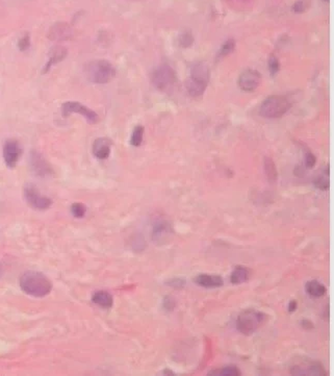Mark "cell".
I'll return each mask as SVG.
<instances>
[{"mask_svg":"<svg viewBox=\"0 0 334 376\" xmlns=\"http://www.w3.org/2000/svg\"><path fill=\"white\" fill-rule=\"evenodd\" d=\"M21 290L34 297H45L52 290V283L43 273L28 271L20 278Z\"/></svg>","mask_w":334,"mask_h":376,"instance_id":"6da1fadb","label":"cell"},{"mask_svg":"<svg viewBox=\"0 0 334 376\" xmlns=\"http://www.w3.org/2000/svg\"><path fill=\"white\" fill-rule=\"evenodd\" d=\"M210 78L209 67L205 62L199 61L192 65L190 77L186 80V91L192 97H199L207 89Z\"/></svg>","mask_w":334,"mask_h":376,"instance_id":"7a4b0ae2","label":"cell"},{"mask_svg":"<svg viewBox=\"0 0 334 376\" xmlns=\"http://www.w3.org/2000/svg\"><path fill=\"white\" fill-rule=\"evenodd\" d=\"M85 74L89 82L96 85H105L116 76V69L109 61L95 60L85 66Z\"/></svg>","mask_w":334,"mask_h":376,"instance_id":"3957f363","label":"cell"},{"mask_svg":"<svg viewBox=\"0 0 334 376\" xmlns=\"http://www.w3.org/2000/svg\"><path fill=\"white\" fill-rule=\"evenodd\" d=\"M291 107V102L282 95H272L265 98L260 107L259 114L263 118L278 119L284 116Z\"/></svg>","mask_w":334,"mask_h":376,"instance_id":"277c9868","label":"cell"},{"mask_svg":"<svg viewBox=\"0 0 334 376\" xmlns=\"http://www.w3.org/2000/svg\"><path fill=\"white\" fill-rule=\"evenodd\" d=\"M265 318L266 316L262 312L256 311L254 308H248L238 315L235 322L236 329L240 333L250 335L258 329Z\"/></svg>","mask_w":334,"mask_h":376,"instance_id":"5b68a950","label":"cell"},{"mask_svg":"<svg viewBox=\"0 0 334 376\" xmlns=\"http://www.w3.org/2000/svg\"><path fill=\"white\" fill-rule=\"evenodd\" d=\"M151 83L160 92H169L176 83V73L168 64L157 66L151 73Z\"/></svg>","mask_w":334,"mask_h":376,"instance_id":"8992f818","label":"cell"},{"mask_svg":"<svg viewBox=\"0 0 334 376\" xmlns=\"http://www.w3.org/2000/svg\"><path fill=\"white\" fill-rule=\"evenodd\" d=\"M62 116L64 118H68L72 114H78L85 117V119L88 121L90 124H96L99 122V116L98 114L89 109L88 106L82 104L78 101H66L62 104L61 107Z\"/></svg>","mask_w":334,"mask_h":376,"instance_id":"52a82bcc","label":"cell"},{"mask_svg":"<svg viewBox=\"0 0 334 376\" xmlns=\"http://www.w3.org/2000/svg\"><path fill=\"white\" fill-rule=\"evenodd\" d=\"M29 166L30 170L34 175L37 177H49L55 174L53 168L48 163V160L45 158V156L37 150H32L29 156Z\"/></svg>","mask_w":334,"mask_h":376,"instance_id":"ba28073f","label":"cell"},{"mask_svg":"<svg viewBox=\"0 0 334 376\" xmlns=\"http://www.w3.org/2000/svg\"><path fill=\"white\" fill-rule=\"evenodd\" d=\"M23 193L26 203L35 210L45 211L52 206V200L49 197L43 196L40 193L38 187L33 183H26L24 185Z\"/></svg>","mask_w":334,"mask_h":376,"instance_id":"9c48e42d","label":"cell"},{"mask_svg":"<svg viewBox=\"0 0 334 376\" xmlns=\"http://www.w3.org/2000/svg\"><path fill=\"white\" fill-rule=\"evenodd\" d=\"M260 79L261 74L257 70L246 69L239 74L237 79V85L242 91L250 93L255 91L258 88Z\"/></svg>","mask_w":334,"mask_h":376,"instance_id":"30bf717a","label":"cell"},{"mask_svg":"<svg viewBox=\"0 0 334 376\" xmlns=\"http://www.w3.org/2000/svg\"><path fill=\"white\" fill-rule=\"evenodd\" d=\"M173 235H174V230L169 221L159 220L153 224L151 239L155 244L160 245L167 243Z\"/></svg>","mask_w":334,"mask_h":376,"instance_id":"8fae6325","label":"cell"},{"mask_svg":"<svg viewBox=\"0 0 334 376\" xmlns=\"http://www.w3.org/2000/svg\"><path fill=\"white\" fill-rule=\"evenodd\" d=\"M22 154V148L18 141L8 140L4 145V159L8 168H15Z\"/></svg>","mask_w":334,"mask_h":376,"instance_id":"7c38bea8","label":"cell"},{"mask_svg":"<svg viewBox=\"0 0 334 376\" xmlns=\"http://www.w3.org/2000/svg\"><path fill=\"white\" fill-rule=\"evenodd\" d=\"M48 39L55 42L69 41L73 37V31L69 24L65 22H57L49 29Z\"/></svg>","mask_w":334,"mask_h":376,"instance_id":"4fadbf2b","label":"cell"},{"mask_svg":"<svg viewBox=\"0 0 334 376\" xmlns=\"http://www.w3.org/2000/svg\"><path fill=\"white\" fill-rule=\"evenodd\" d=\"M289 372L292 375H318V376H323V375L327 374L324 366L320 364L319 361H316V360L309 361L308 365H306L305 367H302V366H299V365L292 366L290 368Z\"/></svg>","mask_w":334,"mask_h":376,"instance_id":"5bb4252c","label":"cell"},{"mask_svg":"<svg viewBox=\"0 0 334 376\" xmlns=\"http://www.w3.org/2000/svg\"><path fill=\"white\" fill-rule=\"evenodd\" d=\"M67 56H68V50H67L64 46H60V45L53 46L49 50V57L43 68V73L49 72L53 66L63 62L67 58Z\"/></svg>","mask_w":334,"mask_h":376,"instance_id":"9a60e30c","label":"cell"},{"mask_svg":"<svg viewBox=\"0 0 334 376\" xmlns=\"http://www.w3.org/2000/svg\"><path fill=\"white\" fill-rule=\"evenodd\" d=\"M113 142L109 138H98L94 141L92 146V152L97 159H106L111 154Z\"/></svg>","mask_w":334,"mask_h":376,"instance_id":"2e32d148","label":"cell"},{"mask_svg":"<svg viewBox=\"0 0 334 376\" xmlns=\"http://www.w3.org/2000/svg\"><path fill=\"white\" fill-rule=\"evenodd\" d=\"M194 281L196 285L207 288V289H215V288H220L224 285V279L220 275H215V274H206V273H200L198 274Z\"/></svg>","mask_w":334,"mask_h":376,"instance_id":"e0dca14e","label":"cell"},{"mask_svg":"<svg viewBox=\"0 0 334 376\" xmlns=\"http://www.w3.org/2000/svg\"><path fill=\"white\" fill-rule=\"evenodd\" d=\"M92 302L103 308H111L114 304L112 294L106 291H97L92 296Z\"/></svg>","mask_w":334,"mask_h":376,"instance_id":"ac0fdd59","label":"cell"},{"mask_svg":"<svg viewBox=\"0 0 334 376\" xmlns=\"http://www.w3.org/2000/svg\"><path fill=\"white\" fill-rule=\"evenodd\" d=\"M305 291L307 294L310 295L311 297L319 298V297H323L326 294L327 288L317 280H310L308 281V283H306Z\"/></svg>","mask_w":334,"mask_h":376,"instance_id":"d6986e66","label":"cell"},{"mask_svg":"<svg viewBox=\"0 0 334 376\" xmlns=\"http://www.w3.org/2000/svg\"><path fill=\"white\" fill-rule=\"evenodd\" d=\"M249 278H250V272L244 266H236L230 275V281L233 285L244 284Z\"/></svg>","mask_w":334,"mask_h":376,"instance_id":"ffe728a7","label":"cell"},{"mask_svg":"<svg viewBox=\"0 0 334 376\" xmlns=\"http://www.w3.org/2000/svg\"><path fill=\"white\" fill-rule=\"evenodd\" d=\"M263 169L268 181L270 183H275L278 179V171L274 160L271 157L265 156L263 158Z\"/></svg>","mask_w":334,"mask_h":376,"instance_id":"44dd1931","label":"cell"},{"mask_svg":"<svg viewBox=\"0 0 334 376\" xmlns=\"http://www.w3.org/2000/svg\"><path fill=\"white\" fill-rule=\"evenodd\" d=\"M329 165L326 166V171L324 170V173L322 175H319L314 178L313 184L319 191H327L330 186V181H329Z\"/></svg>","mask_w":334,"mask_h":376,"instance_id":"7402d4cb","label":"cell"},{"mask_svg":"<svg viewBox=\"0 0 334 376\" xmlns=\"http://www.w3.org/2000/svg\"><path fill=\"white\" fill-rule=\"evenodd\" d=\"M208 375H220V376H238L240 375L239 369L234 365L225 366L220 370H212L208 372Z\"/></svg>","mask_w":334,"mask_h":376,"instance_id":"603a6c76","label":"cell"},{"mask_svg":"<svg viewBox=\"0 0 334 376\" xmlns=\"http://www.w3.org/2000/svg\"><path fill=\"white\" fill-rule=\"evenodd\" d=\"M144 126L142 125H137L133 127V130L131 132L130 136V144L135 147L141 146L143 142V137H144Z\"/></svg>","mask_w":334,"mask_h":376,"instance_id":"cb8c5ba5","label":"cell"},{"mask_svg":"<svg viewBox=\"0 0 334 376\" xmlns=\"http://www.w3.org/2000/svg\"><path fill=\"white\" fill-rule=\"evenodd\" d=\"M235 49V41L233 39H229L227 40L226 42L223 43V45L221 46L219 52H218V59H223L225 57H227L228 55H230L231 52H233Z\"/></svg>","mask_w":334,"mask_h":376,"instance_id":"d4e9b609","label":"cell"},{"mask_svg":"<svg viewBox=\"0 0 334 376\" xmlns=\"http://www.w3.org/2000/svg\"><path fill=\"white\" fill-rule=\"evenodd\" d=\"M194 43V37L192 35V33L185 31L183 33H181L178 37V44L180 47L182 48H189L193 45Z\"/></svg>","mask_w":334,"mask_h":376,"instance_id":"484cf974","label":"cell"},{"mask_svg":"<svg viewBox=\"0 0 334 376\" xmlns=\"http://www.w3.org/2000/svg\"><path fill=\"white\" fill-rule=\"evenodd\" d=\"M70 211H71V214L72 216L77 218V219H80V218H84L86 216L87 214V208L85 205L83 204H79V203H75L71 206L70 208Z\"/></svg>","mask_w":334,"mask_h":376,"instance_id":"4316f807","label":"cell"},{"mask_svg":"<svg viewBox=\"0 0 334 376\" xmlns=\"http://www.w3.org/2000/svg\"><path fill=\"white\" fill-rule=\"evenodd\" d=\"M175 307H176V301L172 296H170V295H167V296L163 298L162 308L166 313L173 312L175 310Z\"/></svg>","mask_w":334,"mask_h":376,"instance_id":"83f0119b","label":"cell"},{"mask_svg":"<svg viewBox=\"0 0 334 376\" xmlns=\"http://www.w3.org/2000/svg\"><path fill=\"white\" fill-rule=\"evenodd\" d=\"M166 285L171 287L172 289H175V290H181L185 287L186 285V280L184 278H181V277H174V278H171L169 280L166 281Z\"/></svg>","mask_w":334,"mask_h":376,"instance_id":"f1b7e54d","label":"cell"},{"mask_svg":"<svg viewBox=\"0 0 334 376\" xmlns=\"http://www.w3.org/2000/svg\"><path fill=\"white\" fill-rule=\"evenodd\" d=\"M268 66H269V71H270L271 76H275L280 69V63L278 59L275 56H271L268 61Z\"/></svg>","mask_w":334,"mask_h":376,"instance_id":"f546056e","label":"cell"},{"mask_svg":"<svg viewBox=\"0 0 334 376\" xmlns=\"http://www.w3.org/2000/svg\"><path fill=\"white\" fill-rule=\"evenodd\" d=\"M31 47V36L29 34L23 35L18 41V48L20 51H26Z\"/></svg>","mask_w":334,"mask_h":376,"instance_id":"4dcf8cb0","label":"cell"},{"mask_svg":"<svg viewBox=\"0 0 334 376\" xmlns=\"http://www.w3.org/2000/svg\"><path fill=\"white\" fill-rule=\"evenodd\" d=\"M304 164L307 169H312L316 164V157L311 151H306L304 155Z\"/></svg>","mask_w":334,"mask_h":376,"instance_id":"1f68e13d","label":"cell"},{"mask_svg":"<svg viewBox=\"0 0 334 376\" xmlns=\"http://www.w3.org/2000/svg\"><path fill=\"white\" fill-rule=\"evenodd\" d=\"M292 11L297 13V14H300V13H303L306 10V4L303 0H299V2H296L292 6Z\"/></svg>","mask_w":334,"mask_h":376,"instance_id":"d6a6232c","label":"cell"},{"mask_svg":"<svg viewBox=\"0 0 334 376\" xmlns=\"http://www.w3.org/2000/svg\"><path fill=\"white\" fill-rule=\"evenodd\" d=\"M301 326H302L304 329H307V330H311V329H313V327H314V325H313L312 322H311L310 320H308V319H303V320L301 321Z\"/></svg>","mask_w":334,"mask_h":376,"instance_id":"836d02e7","label":"cell"},{"mask_svg":"<svg viewBox=\"0 0 334 376\" xmlns=\"http://www.w3.org/2000/svg\"><path fill=\"white\" fill-rule=\"evenodd\" d=\"M297 308H298V302L295 299H292L288 302V305H287L288 313H293L297 310Z\"/></svg>","mask_w":334,"mask_h":376,"instance_id":"e575fe53","label":"cell"},{"mask_svg":"<svg viewBox=\"0 0 334 376\" xmlns=\"http://www.w3.org/2000/svg\"><path fill=\"white\" fill-rule=\"evenodd\" d=\"M295 174H296V175L297 176H302L303 175V174H304V169H303V167H299V166H297L296 168H295Z\"/></svg>","mask_w":334,"mask_h":376,"instance_id":"d590c367","label":"cell"},{"mask_svg":"<svg viewBox=\"0 0 334 376\" xmlns=\"http://www.w3.org/2000/svg\"><path fill=\"white\" fill-rule=\"evenodd\" d=\"M162 374H163V375H170V376H174V375H176L175 372H173V371L170 370V369H165V370H163V371H162Z\"/></svg>","mask_w":334,"mask_h":376,"instance_id":"8d00e7d4","label":"cell"},{"mask_svg":"<svg viewBox=\"0 0 334 376\" xmlns=\"http://www.w3.org/2000/svg\"><path fill=\"white\" fill-rule=\"evenodd\" d=\"M322 2H323V3H328L329 0H322Z\"/></svg>","mask_w":334,"mask_h":376,"instance_id":"74e56055","label":"cell"},{"mask_svg":"<svg viewBox=\"0 0 334 376\" xmlns=\"http://www.w3.org/2000/svg\"><path fill=\"white\" fill-rule=\"evenodd\" d=\"M135 2H139V0H135Z\"/></svg>","mask_w":334,"mask_h":376,"instance_id":"f35d334b","label":"cell"}]
</instances>
